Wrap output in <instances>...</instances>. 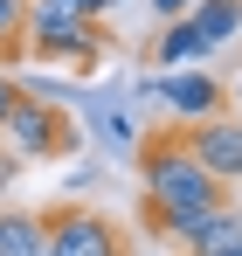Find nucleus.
I'll return each mask as SVG.
<instances>
[{
  "instance_id": "2eb2a0df",
  "label": "nucleus",
  "mask_w": 242,
  "mask_h": 256,
  "mask_svg": "<svg viewBox=\"0 0 242 256\" xmlns=\"http://www.w3.org/2000/svg\"><path fill=\"white\" fill-rule=\"evenodd\" d=\"M14 173H21V152H0V187H7Z\"/></svg>"
},
{
  "instance_id": "9b49d317",
  "label": "nucleus",
  "mask_w": 242,
  "mask_h": 256,
  "mask_svg": "<svg viewBox=\"0 0 242 256\" xmlns=\"http://www.w3.org/2000/svg\"><path fill=\"white\" fill-rule=\"evenodd\" d=\"M21 14L28 0H0V42H21Z\"/></svg>"
},
{
  "instance_id": "f257e3e1",
  "label": "nucleus",
  "mask_w": 242,
  "mask_h": 256,
  "mask_svg": "<svg viewBox=\"0 0 242 256\" xmlns=\"http://www.w3.org/2000/svg\"><path fill=\"white\" fill-rule=\"evenodd\" d=\"M138 187H146V222L222 201V180L187 152V138H146L138 146Z\"/></svg>"
},
{
  "instance_id": "0eeeda50",
  "label": "nucleus",
  "mask_w": 242,
  "mask_h": 256,
  "mask_svg": "<svg viewBox=\"0 0 242 256\" xmlns=\"http://www.w3.org/2000/svg\"><path fill=\"white\" fill-rule=\"evenodd\" d=\"M187 21H194V35H201L208 56H214V48H228V42L242 35V0H194Z\"/></svg>"
},
{
  "instance_id": "6e6552de",
  "label": "nucleus",
  "mask_w": 242,
  "mask_h": 256,
  "mask_svg": "<svg viewBox=\"0 0 242 256\" xmlns=\"http://www.w3.org/2000/svg\"><path fill=\"white\" fill-rule=\"evenodd\" d=\"M48 250V214L0 208V256H42Z\"/></svg>"
},
{
  "instance_id": "7ed1b4c3",
  "label": "nucleus",
  "mask_w": 242,
  "mask_h": 256,
  "mask_svg": "<svg viewBox=\"0 0 242 256\" xmlns=\"http://www.w3.org/2000/svg\"><path fill=\"white\" fill-rule=\"evenodd\" d=\"M0 138H7V152H21V160H70L83 132L70 125V111H56V104H35V97H21V104L7 111Z\"/></svg>"
},
{
  "instance_id": "4468645a",
  "label": "nucleus",
  "mask_w": 242,
  "mask_h": 256,
  "mask_svg": "<svg viewBox=\"0 0 242 256\" xmlns=\"http://www.w3.org/2000/svg\"><path fill=\"white\" fill-rule=\"evenodd\" d=\"M83 14H90V21H104V14H111V7H124V0H76Z\"/></svg>"
},
{
  "instance_id": "f03ea898",
  "label": "nucleus",
  "mask_w": 242,
  "mask_h": 256,
  "mask_svg": "<svg viewBox=\"0 0 242 256\" xmlns=\"http://www.w3.org/2000/svg\"><path fill=\"white\" fill-rule=\"evenodd\" d=\"M138 104L166 111L173 125H201L214 111H228V84L208 62H187V70H166V76H138Z\"/></svg>"
},
{
  "instance_id": "20e7f679",
  "label": "nucleus",
  "mask_w": 242,
  "mask_h": 256,
  "mask_svg": "<svg viewBox=\"0 0 242 256\" xmlns=\"http://www.w3.org/2000/svg\"><path fill=\"white\" fill-rule=\"evenodd\" d=\"M48 256H118L111 214L83 208V201H62V208L48 214Z\"/></svg>"
},
{
  "instance_id": "f8f14e48",
  "label": "nucleus",
  "mask_w": 242,
  "mask_h": 256,
  "mask_svg": "<svg viewBox=\"0 0 242 256\" xmlns=\"http://www.w3.org/2000/svg\"><path fill=\"white\" fill-rule=\"evenodd\" d=\"M14 104H21V76H7V70H0V125H7V111H14Z\"/></svg>"
},
{
  "instance_id": "1a4fd4ad",
  "label": "nucleus",
  "mask_w": 242,
  "mask_h": 256,
  "mask_svg": "<svg viewBox=\"0 0 242 256\" xmlns=\"http://www.w3.org/2000/svg\"><path fill=\"white\" fill-rule=\"evenodd\" d=\"M152 62L160 70H187V62H208V42L194 35V21L180 14V21H166L160 35H152Z\"/></svg>"
},
{
  "instance_id": "39448f33",
  "label": "nucleus",
  "mask_w": 242,
  "mask_h": 256,
  "mask_svg": "<svg viewBox=\"0 0 242 256\" xmlns=\"http://www.w3.org/2000/svg\"><path fill=\"white\" fill-rule=\"evenodd\" d=\"M180 138H187V152H194L222 187L242 180V118L236 111H214V118H201V125H187Z\"/></svg>"
},
{
  "instance_id": "423d86ee",
  "label": "nucleus",
  "mask_w": 242,
  "mask_h": 256,
  "mask_svg": "<svg viewBox=\"0 0 242 256\" xmlns=\"http://www.w3.org/2000/svg\"><path fill=\"white\" fill-rule=\"evenodd\" d=\"M97 21L83 14L76 0H28V14H21V42H28V56H56L62 42H76V35H90Z\"/></svg>"
},
{
  "instance_id": "dca6fc26",
  "label": "nucleus",
  "mask_w": 242,
  "mask_h": 256,
  "mask_svg": "<svg viewBox=\"0 0 242 256\" xmlns=\"http://www.w3.org/2000/svg\"><path fill=\"white\" fill-rule=\"evenodd\" d=\"M228 111H236V118H242V70H236V76H228Z\"/></svg>"
},
{
  "instance_id": "ddd939ff",
  "label": "nucleus",
  "mask_w": 242,
  "mask_h": 256,
  "mask_svg": "<svg viewBox=\"0 0 242 256\" xmlns=\"http://www.w3.org/2000/svg\"><path fill=\"white\" fill-rule=\"evenodd\" d=\"M187 7H194V0H152V14H160V21H180Z\"/></svg>"
},
{
  "instance_id": "9d476101",
  "label": "nucleus",
  "mask_w": 242,
  "mask_h": 256,
  "mask_svg": "<svg viewBox=\"0 0 242 256\" xmlns=\"http://www.w3.org/2000/svg\"><path fill=\"white\" fill-rule=\"evenodd\" d=\"M21 97H35V104H56V111H76V84H62V76H28L21 84Z\"/></svg>"
},
{
  "instance_id": "f3484780",
  "label": "nucleus",
  "mask_w": 242,
  "mask_h": 256,
  "mask_svg": "<svg viewBox=\"0 0 242 256\" xmlns=\"http://www.w3.org/2000/svg\"><path fill=\"white\" fill-rule=\"evenodd\" d=\"M214 256H242V242H228V250H214Z\"/></svg>"
},
{
  "instance_id": "a211bd4d",
  "label": "nucleus",
  "mask_w": 242,
  "mask_h": 256,
  "mask_svg": "<svg viewBox=\"0 0 242 256\" xmlns=\"http://www.w3.org/2000/svg\"><path fill=\"white\" fill-rule=\"evenodd\" d=\"M42 256H48V250H42Z\"/></svg>"
}]
</instances>
